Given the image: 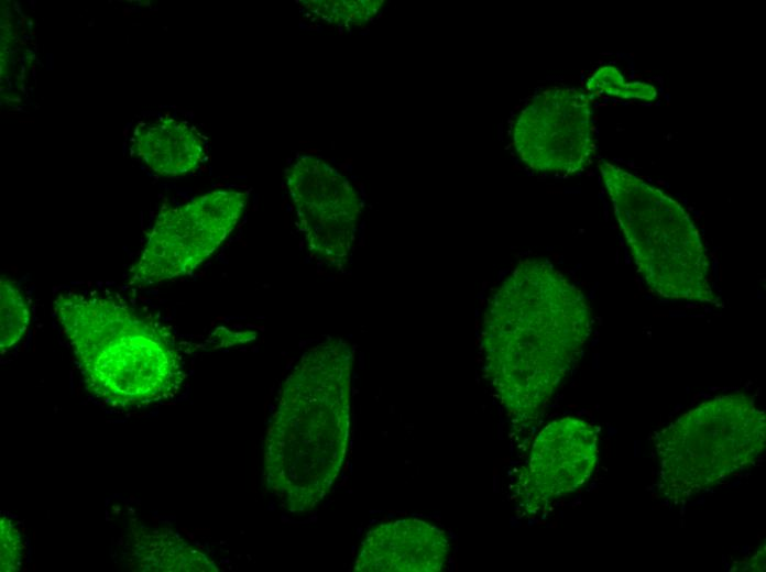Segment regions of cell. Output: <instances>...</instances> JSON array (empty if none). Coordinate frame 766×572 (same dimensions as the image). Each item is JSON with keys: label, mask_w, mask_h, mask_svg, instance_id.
<instances>
[{"label": "cell", "mask_w": 766, "mask_h": 572, "mask_svg": "<svg viewBox=\"0 0 766 572\" xmlns=\"http://www.w3.org/2000/svg\"><path fill=\"white\" fill-rule=\"evenodd\" d=\"M591 328L583 293L550 262L527 258L514 267L492 294L481 331L484 369L508 416L536 419Z\"/></svg>", "instance_id": "1"}, {"label": "cell", "mask_w": 766, "mask_h": 572, "mask_svg": "<svg viewBox=\"0 0 766 572\" xmlns=\"http://www.w3.org/2000/svg\"><path fill=\"white\" fill-rule=\"evenodd\" d=\"M353 351L340 338L308 349L284 381L264 441L267 491L289 513L317 507L344 462Z\"/></svg>", "instance_id": "2"}, {"label": "cell", "mask_w": 766, "mask_h": 572, "mask_svg": "<svg viewBox=\"0 0 766 572\" xmlns=\"http://www.w3.org/2000/svg\"><path fill=\"white\" fill-rule=\"evenodd\" d=\"M54 311L74 351L85 386L118 409L173 398L186 372L175 337L120 296L63 293Z\"/></svg>", "instance_id": "3"}, {"label": "cell", "mask_w": 766, "mask_h": 572, "mask_svg": "<svg viewBox=\"0 0 766 572\" xmlns=\"http://www.w3.org/2000/svg\"><path fill=\"white\" fill-rule=\"evenodd\" d=\"M598 168L650 290L667 299L720 306L709 278L708 254L689 212L661 189L612 162L601 160Z\"/></svg>", "instance_id": "4"}, {"label": "cell", "mask_w": 766, "mask_h": 572, "mask_svg": "<svg viewBox=\"0 0 766 572\" xmlns=\"http://www.w3.org/2000/svg\"><path fill=\"white\" fill-rule=\"evenodd\" d=\"M766 444V416L753 398L734 393L702 402L655 438L659 491L675 504L749 468Z\"/></svg>", "instance_id": "5"}, {"label": "cell", "mask_w": 766, "mask_h": 572, "mask_svg": "<svg viewBox=\"0 0 766 572\" xmlns=\"http://www.w3.org/2000/svg\"><path fill=\"white\" fill-rule=\"evenodd\" d=\"M247 204V194L222 189L162 210L131 267L130 283L147 286L196 270L232 232Z\"/></svg>", "instance_id": "6"}, {"label": "cell", "mask_w": 766, "mask_h": 572, "mask_svg": "<svg viewBox=\"0 0 766 572\" xmlns=\"http://www.w3.org/2000/svg\"><path fill=\"white\" fill-rule=\"evenodd\" d=\"M513 144L534 170L573 174L584 169L595 154L590 100L570 87L540 91L517 116Z\"/></svg>", "instance_id": "7"}, {"label": "cell", "mask_w": 766, "mask_h": 572, "mask_svg": "<svg viewBox=\"0 0 766 572\" xmlns=\"http://www.w3.org/2000/svg\"><path fill=\"white\" fill-rule=\"evenodd\" d=\"M285 183L309 251L342 266L361 215L358 191L337 168L314 155L297 156L285 169Z\"/></svg>", "instance_id": "8"}, {"label": "cell", "mask_w": 766, "mask_h": 572, "mask_svg": "<svg viewBox=\"0 0 766 572\" xmlns=\"http://www.w3.org/2000/svg\"><path fill=\"white\" fill-rule=\"evenodd\" d=\"M598 432L589 421L562 417L537 435L516 483L519 506L536 514L580 488L598 462Z\"/></svg>", "instance_id": "9"}, {"label": "cell", "mask_w": 766, "mask_h": 572, "mask_svg": "<svg viewBox=\"0 0 766 572\" xmlns=\"http://www.w3.org/2000/svg\"><path fill=\"white\" fill-rule=\"evenodd\" d=\"M446 534L418 518L381 524L366 534L355 572H438L448 559Z\"/></svg>", "instance_id": "10"}, {"label": "cell", "mask_w": 766, "mask_h": 572, "mask_svg": "<svg viewBox=\"0 0 766 572\" xmlns=\"http://www.w3.org/2000/svg\"><path fill=\"white\" fill-rule=\"evenodd\" d=\"M138 156L167 177L186 175L206 158V142L196 128L175 119H157L135 130Z\"/></svg>", "instance_id": "11"}, {"label": "cell", "mask_w": 766, "mask_h": 572, "mask_svg": "<svg viewBox=\"0 0 766 572\" xmlns=\"http://www.w3.org/2000/svg\"><path fill=\"white\" fill-rule=\"evenodd\" d=\"M130 552L142 571L216 572L218 568L207 556L171 530L131 532Z\"/></svg>", "instance_id": "12"}, {"label": "cell", "mask_w": 766, "mask_h": 572, "mask_svg": "<svg viewBox=\"0 0 766 572\" xmlns=\"http://www.w3.org/2000/svg\"><path fill=\"white\" fill-rule=\"evenodd\" d=\"M30 322L28 301L13 279H0V351L3 354L24 337Z\"/></svg>", "instance_id": "13"}, {"label": "cell", "mask_w": 766, "mask_h": 572, "mask_svg": "<svg viewBox=\"0 0 766 572\" xmlns=\"http://www.w3.org/2000/svg\"><path fill=\"white\" fill-rule=\"evenodd\" d=\"M302 7L315 16L338 25H362L374 19L383 7L380 0H307Z\"/></svg>", "instance_id": "14"}, {"label": "cell", "mask_w": 766, "mask_h": 572, "mask_svg": "<svg viewBox=\"0 0 766 572\" xmlns=\"http://www.w3.org/2000/svg\"><path fill=\"white\" fill-rule=\"evenodd\" d=\"M587 90L599 96L645 101H652L658 95L657 88L649 82L626 81L620 68L613 65L597 68L587 80Z\"/></svg>", "instance_id": "15"}, {"label": "cell", "mask_w": 766, "mask_h": 572, "mask_svg": "<svg viewBox=\"0 0 766 572\" xmlns=\"http://www.w3.org/2000/svg\"><path fill=\"white\" fill-rule=\"evenodd\" d=\"M0 529L1 571H17L22 564L24 552L20 529L8 516L1 517Z\"/></svg>", "instance_id": "16"}, {"label": "cell", "mask_w": 766, "mask_h": 572, "mask_svg": "<svg viewBox=\"0 0 766 572\" xmlns=\"http://www.w3.org/2000/svg\"><path fill=\"white\" fill-rule=\"evenodd\" d=\"M214 334L221 341V346L243 343L255 337L253 332H232L227 329H217Z\"/></svg>", "instance_id": "17"}]
</instances>
